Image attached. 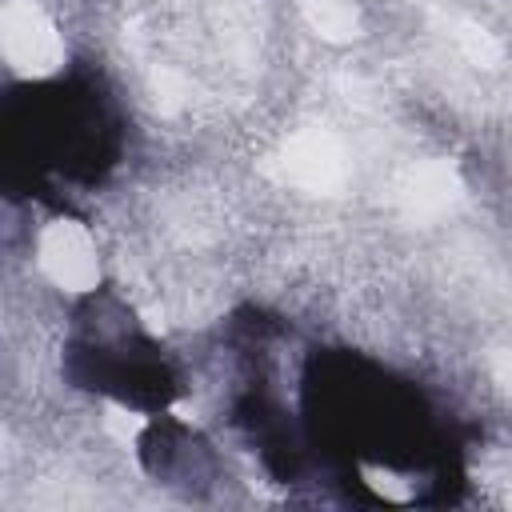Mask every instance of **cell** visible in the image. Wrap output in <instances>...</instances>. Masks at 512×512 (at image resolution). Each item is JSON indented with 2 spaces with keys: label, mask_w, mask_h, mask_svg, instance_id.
<instances>
[{
  "label": "cell",
  "mask_w": 512,
  "mask_h": 512,
  "mask_svg": "<svg viewBox=\"0 0 512 512\" xmlns=\"http://www.w3.org/2000/svg\"><path fill=\"white\" fill-rule=\"evenodd\" d=\"M104 428H108V436H116L120 444H128V440L140 436L144 416H136V412H128V408H108V412H104Z\"/></svg>",
  "instance_id": "52a82bcc"
},
{
  "label": "cell",
  "mask_w": 512,
  "mask_h": 512,
  "mask_svg": "<svg viewBox=\"0 0 512 512\" xmlns=\"http://www.w3.org/2000/svg\"><path fill=\"white\" fill-rule=\"evenodd\" d=\"M156 96H160V104H164V108H176V104L188 96L184 76H180V72H172V68H160V72H156Z\"/></svg>",
  "instance_id": "ba28073f"
},
{
  "label": "cell",
  "mask_w": 512,
  "mask_h": 512,
  "mask_svg": "<svg viewBox=\"0 0 512 512\" xmlns=\"http://www.w3.org/2000/svg\"><path fill=\"white\" fill-rule=\"evenodd\" d=\"M40 268L64 292H88L100 280L96 244L72 220H56V224L44 228V236H40Z\"/></svg>",
  "instance_id": "7a4b0ae2"
},
{
  "label": "cell",
  "mask_w": 512,
  "mask_h": 512,
  "mask_svg": "<svg viewBox=\"0 0 512 512\" xmlns=\"http://www.w3.org/2000/svg\"><path fill=\"white\" fill-rule=\"evenodd\" d=\"M464 184H460V172L448 164V160H428V164H416L404 184H400V204L412 220H436L444 216L456 200H460Z\"/></svg>",
  "instance_id": "277c9868"
},
{
  "label": "cell",
  "mask_w": 512,
  "mask_h": 512,
  "mask_svg": "<svg viewBox=\"0 0 512 512\" xmlns=\"http://www.w3.org/2000/svg\"><path fill=\"white\" fill-rule=\"evenodd\" d=\"M452 36H456V48H460V56H464L468 64H476V68H496V64L504 60V48H500V40H496L488 28L472 24V20H460Z\"/></svg>",
  "instance_id": "8992f818"
},
{
  "label": "cell",
  "mask_w": 512,
  "mask_h": 512,
  "mask_svg": "<svg viewBox=\"0 0 512 512\" xmlns=\"http://www.w3.org/2000/svg\"><path fill=\"white\" fill-rule=\"evenodd\" d=\"M280 176L304 192H336L344 184V152L320 128L296 132L280 152Z\"/></svg>",
  "instance_id": "3957f363"
},
{
  "label": "cell",
  "mask_w": 512,
  "mask_h": 512,
  "mask_svg": "<svg viewBox=\"0 0 512 512\" xmlns=\"http://www.w3.org/2000/svg\"><path fill=\"white\" fill-rule=\"evenodd\" d=\"M0 48L20 76H48L64 64V40L32 0H8L0 16Z\"/></svg>",
  "instance_id": "6da1fadb"
},
{
  "label": "cell",
  "mask_w": 512,
  "mask_h": 512,
  "mask_svg": "<svg viewBox=\"0 0 512 512\" xmlns=\"http://www.w3.org/2000/svg\"><path fill=\"white\" fill-rule=\"evenodd\" d=\"M492 372H496V380H500V384H508V388H512V352H496Z\"/></svg>",
  "instance_id": "9c48e42d"
},
{
  "label": "cell",
  "mask_w": 512,
  "mask_h": 512,
  "mask_svg": "<svg viewBox=\"0 0 512 512\" xmlns=\"http://www.w3.org/2000/svg\"><path fill=\"white\" fill-rule=\"evenodd\" d=\"M300 16L320 40H332V44H348L360 28L356 12L344 0H300Z\"/></svg>",
  "instance_id": "5b68a950"
}]
</instances>
